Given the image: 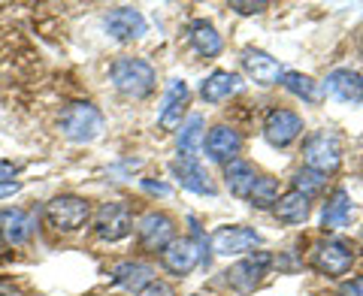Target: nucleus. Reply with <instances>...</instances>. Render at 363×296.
I'll return each mask as SVG.
<instances>
[{"label":"nucleus","instance_id":"0eeeda50","mask_svg":"<svg viewBox=\"0 0 363 296\" xmlns=\"http://www.w3.org/2000/svg\"><path fill=\"white\" fill-rule=\"evenodd\" d=\"M136 239H140L143 251L157 254L176 239V224L164 212H145L140 218V224H136Z\"/></svg>","mask_w":363,"mask_h":296},{"label":"nucleus","instance_id":"c756f323","mask_svg":"<svg viewBox=\"0 0 363 296\" xmlns=\"http://www.w3.org/2000/svg\"><path fill=\"white\" fill-rule=\"evenodd\" d=\"M230 9H236V13H242V16H255V13H264L267 9V0H255V4H248V0H233Z\"/></svg>","mask_w":363,"mask_h":296},{"label":"nucleus","instance_id":"4468645a","mask_svg":"<svg viewBox=\"0 0 363 296\" xmlns=\"http://www.w3.org/2000/svg\"><path fill=\"white\" fill-rule=\"evenodd\" d=\"M104 25H106V30H109V37H116V40H121V42L140 40L143 33L149 30V25H145V16L140 13V9H133V6H118V9H112Z\"/></svg>","mask_w":363,"mask_h":296},{"label":"nucleus","instance_id":"a211bd4d","mask_svg":"<svg viewBox=\"0 0 363 296\" xmlns=\"http://www.w3.org/2000/svg\"><path fill=\"white\" fill-rule=\"evenodd\" d=\"M242 73L257 85H272L281 79V67L276 58H269L260 49H245L242 52Z\"/></svg>","mask_w":363,"mask_h":296},{"label":"nucleus","instance_id":"b1692460","mask_svg":"<svg viewBox=\"0 0 363 296\" xmlns=\"http://www.w3.org/2000/svg\"><path fill=\"white\" fill-rule=\"evenodd\" d=\"M351 218V200H348V190L345 188H336L330 193V200L324 203V212H321V227L324 230H342Z\"/></svg>","mask_w":363,"mask_h":296},{"label":"nucleus","instance_id":"4be33fe9","mask_svg":"<svg viewBox=\"0 0 363 296\" xmlns=\"http://www.w3.org/2000/svg\"><path fill=\"white\" fill-rule=\"evenodd\" d=\"M224 181H227V188H230L233 197L248 200V193H252L255 181H257V169H255V164H248V161H242V157H236V161L224 164Z\"/></svg>","mask_w":363,"mask_h":296},{"label":"nucleus","instance_id":"2eb2a0df","mask_svg":"<svg viewBox=\"0 0 363 296\" xmlns=\"http://www.w3.org/2000/svg\"><path fill=\"white\" fill-rule=\"evenodd\" d=\"M169 173L176 176V181L185 190H194V193H215V185L209 181V173L200 166L197 157H176L173 164H169Z\"/></svg>","mask_w":363,"mask_h":296},{"label":"nucleus","instance_id":"f8f14e48","mask_svg":"<svg viewBox=\"0 0 363 296\" xmlns=\"http://www.w3.org/2000/svg\"><path fill=\"white\" fill-rule=\"evenodd\" d=\"M260 242V233L252 227H218L212 233V248L215 254L233 257V254H245L248 248H255Z\"/></svg>","mask_w":363,"mask_h":296},{"label":"nucleus","instance_id":"aec40b11","mask_svg":"<svg viewBox=\"0 0 363 296\" xmlns=\"http://www.w3.org/2000/svg\"><path fill=\"white\" fill-rule=\"evenodd\" d=\"M188 42L194 45V52L200 55V58H218L221 49H224L221 33L215 30V25H212V21H206V18L191 21V28H188Z\"/></svg>","mask_w":363,"mask_h":296},{"label":"nucleus","instance_id":"f3484780","mask_svg":"<svg viewBox=\"0 0 363 296\" xmlns=\"http://www.w3.org/2000/svg\"><path fill=\"white\" fill-rule=\"evenodd\" d=\"M324 91L339 103H363V76L354 70H333L327 76Z\"/></svg>","mask_w":363,"mask_h":296},{"label":"nucleus","instance_id":"6ab92c4d","mask_svg":"<svg viewBox=\"0 0 363 296\" xmlns=\"http://www.w3.org/2000/svg\"><path fill=\"white\" fill-rule=\"evenodd\" d=\"M272 212H276V218H279L281 224L297 227V224H306V221H309L312 200L306 197L303 190L291 188L288 193H281V197H279V203H276V206H272Z\"/></svg>","mask_w":363,"mask_h":296},{"label":"nucleus","instance_id":"412c9836","mask_svg":"<svg viewBox=\"0 0 363 296\" xmlns=\"http://www.w3.org/2000/svg\"><path fill=\"white\" fill-rule=\"evenodd\" d=\"M236 91H242V79L240 76L230 73V70H215L206 82L200 85V97L206 100V103H221V100L236 94Z\"/></svg>","mask_w":363,"mask_h":296},{"label":"nucleus","instance_id":"bb28decb","mask_svg":"<svg viewBox=\"0 0 363 296\" xmlns=\"http://www.w3.org/2000/svg\"><path fill=\"white\" fill-rule=\"evenodd\" d=\"M248 200H252L255 209H269L279 203V178L272 176H257L252 193H248Z\"/></svg>","mask_w":363,"mask_h":296},{"label":"nucleus","instance_id":"20e7f679","mask_svg":"<svg viewBox=\"0 0 363 296\" xmlns=\"http://www.w3.org/2000/svg\"><path fill=\"white\" fill-rule=\"evenodd\" d=\"M303 164L306 169H312L318 176L336 173L339 164H342V145H339L333 133L318 130L303 142Z\"/></svg>","mask_w":363,"mask_h":296},{"label":"nucleus","instance_id":"e433bc0d","mask_svg":"<svg viewBox=\"0 0 363 296\" xmlns=\"http://www.w3.org/2000/svg\"><path fill=\"white\" fill-rule=\"evenodd\" d=\"M197 296H200V293H197Z\"/></svg>","mask_w":363,"mask_h":296},{"label":"nucleus","instance_id":"ddd939ff","mask_svg":"<svg viewBox=\"0 0 363 296\" xmlns=\"http://www.w3.org/2000/svg\"><path fill=\"white\" fill-rule=\"evenodd\" d=\"M161 263H164L167 272L185 278L188 272L200 263V245L194 242V239H173V242L161 251Z\"/></svg>","mask_w":363,"mask_h":296},{"label":"nucleus","instance_id":"473e14b6","mask_svg":"<svg viewBox=\"0 0 363 296\" xmlns=\"http://www.w3.org/2000/svg\"><path fill=\"white\" fill-rule=\"evenodd\" d=\"M16 173H18V166H16V164L0 161V185H4V181H16Z\"/></svg>","mask_w":363,"mask_h":296},{"label":"nucleus","instance_id":"a878e982","mask_svg":"<svg viewBox=\"0 0 363 296\" xmlns=\"http://www.w3.org/2000/svg\"><path fill=\"white\" fill-rule=\"evenodd\" d=\"M281 88L291 91L294 97L306 100V103H318L321 100V91H318V82L303 73H281Z\"/></svg>","mask_w":363,"mask_h":296},{"label":"nucleus","instance_id":"423d86ee","mask_svg":"<svg viewBox=\"0 0 363 296\" xmlns=\"http://www.w3.org/2000/svg\"><path fill=\"white\" fill-rule=\"evenodd\" d=\"M133 230V212L128 203H104L94 215V233L104 239V242H121L124 236H130Z\"/></svg>","mask_w":363,"mask_h":296},{"label":"nucleus","instance_id":"72a5a7b5","mask_svg":"<svg viewBox=\"0 0 363 296\" xmlns=\"http://www.w3.org/2000/svg\"><path fill=\"white\" fill-rule=\"evenodd\" d=\"M143 188L149 193H157V197H167V193H169L167 185H161V181H149V178H143Z\"/></svg>","mask_w":363,"mask_h":296},{"label":"nucleus","instance_id":"cd10ccee","mask_svg":"<svg viewBox=\"0 0 363 296\" xmlns=\"http://www.w3.org/2000/svg\"><path fill=\"white\" fill-rule=\"evenodd\" d=\"M294 188H297V190H303L306 197H312V193H318V190L324 188V176L312 173V169H300V173H297V178H294Z\"/></svg>","mask_w":363,"mask_h":296},{"label":"nucleus","instance_id":"f257e3e1","mask_svg":"<svg viewBox=\"0 0 363 296\" xmlns=\"http://www.w3.org/2000/svg\"><path fill=\"white\" fill-rule=\"evenodd\" d=\"M109 79L118 94L130 97V100H143L155 91L157 73H155V67L143 58H116L109 67Z\"/></svg>","mask_w":363,"mask_h":296},{"label":"nucleus","instance_id":"39448f33","mask_svg":"<svg viewBox=\"0 0 363 296\" xmlns=\"http://www.w3.org/2000/svg\"><path fill=\"white\" fill-rule=\"evenodd\" d=\"M351 263H354V245H351L348 239H339V236L324 239V242H318L315 251H312V269L321 272L327 278L345 275L351 269Z\"/></svg>","mask_w":363,"mask_h":296},{"label":"nucleus","instance_id":"2f4dec72","mask_svg":"<svg viewBox=\"0 0 363 296\" xmlns=\"http://www.w3.org/2000/svg\"><path fill=\"white\" fill-rule=\"evenodd\" d=\"M0 296H25V290H21L16 281H9V278H0Z\"/></svg>","mask_w":363,"mask_h":296},{"label":"nucleus","instance_id":"5701e85b","mask_svg":"<svg viewBox=\"0 0 363 296\" xmlns=\"http://www.w3.org/2000/svg\"><path fill=\"white\" fill-rule=\"evenodd\" d=\"M112 281L124 290H143L149 281H155V269L149 263H140V260H124L112 269Z\"/></svg>","mask_w":363,"mask_h":296},{"label":"nucleus","instance_id":"f03ea898","mask_svg":"<svg viewBox=\"0 0 363 296\" xmlns=\"http://www.w3.org/2000/svg\"><path fill=\"white\" fill-rule=\"evenodd\" d=\"M43 218L55 233H76L91 221V203L76 193H61L45 203Z\"/></svg>","mask_w":363,"mask_h":296},{"label":"nucleus","instance_id":"393cba45","mask_svg":"<svg viewBox=\"0 0 363 296\" xmlns=\"http://www.w3.org/2000/svg\"><path fill=\"white\" fill-rule=\"evenodd\" d=\"M203 115H191L179 130V152L182 157H197L203 152Z\"/></svg>","mask_w":363,"mask_h":296},{"label":"nucleus","instance_id":"9b49d317","mask_svg":"<svg viewBox=\"0 0 363 296\" xmlns=\"http://www.w3.org/2000/svg\"><path fill=\"white\" fill-rule=\"evenodd\" d=\"M37 230V212L30 209H0V239L9 245H25Z\"/></svg>","mask_w":363,"mask_h":296},{"label":"nucleus","instance_id":"c85d7f7f","mask_svg":"<svg viewBox=\"0 0 363 296\" xmlns=\"http://www.w3.org/2000/svg\"><path fill=\"white\" fill-rule=\"evenodd\" d=\"M136 296H176V290H173V284H167V281H161V278H155V281H149L143 290H136Z\"/></svg>","mask_w":363,"mask_h":296},{"label":"nucleus","instance_id":"7c9ffc66","mask_svg":"<svg viewBox=\"0 0 363 296\" xmlns=\"http://www.w3.org/2000/svg\"><path fill=\"white\" fill-rule=\"evenodd\" d=\"M339 296H363V275L345 281L342 288H339Z\"/></svg>","mask_w":363,"mask_h":296},{"label":"nucleus","instance_id":"f704fd0d","mask_svg":"<svg viewBox=\"0 0 363 296\" xmlns=\"http://www.w3.org/2000/svg\"><path fill=\"white\" fill-rule=\"evenodd\" d=\"M18 188H21V185H18V181H4V185H0V200L13 197V193H16Z\"/></svg>","mask_w":363,"mask_h":296},{"label":"nucleus","instance_id":"7ed1b4c3","mask_svg":"<svg viewBox=\"0 0 363 296\" xmlns=\"http://www.w3.org/2000/svg\"><path fill=\"white\" fill-rule=\"evenodd\" d=\"M61 133L70 142H94L100 133H104V112L94 103H70L61 112Z\"/></svg>","mask_w":363,"mask_h":296},{"label":"nucleus","instance_id":"1a4fd4ad","mask_svg":"<svg viewBox=\"0 0 363 296\" xmlns=\"http://www.w3.org/2000/svg\"><path fill=\"white\" fill-rule=\"evenodd\" d=\"M272 263V257L267 254V251H255V254H248V257H242L240 263H233L230 269L224 272L227 275V284L236 290V293H252L257 284H260V275L267 272V266Z\"/></svg>","mask_w":363,"mask_h":296},{"label":"nucleus","instance_id":"c9c22d12","mask_svg":"<svg viewBox=\"0 0 363 296\" xmlns=\"http://www.w3.org/2000/svg\"><path fill=\"white\" fill-rule=\"evenodd\" d=\"M360 245H363V233H360Z\"/></svg>","mask_w":363,"mask_h":296},{"label":"nucleus","instance_id":"6e6552de","mask_svg":"<svg viewBox=\"0 0 363 296\" xmlns=\"http://www.w3.org/2000/svg\"><path fill=\"white\" fill-rule=\"evenodd\" d=\"M303 133V118L294 109H269L264 118V136L272 148H288Z\"/></svg>","mask_w":363,"mask_h":296},{"label":"nucleus","instance_id":"dca6fc26","mask_svg":"<svg viewBox=\"0 0 363 296\" xmlns=\"http://www.w3.org/2000/svg\"><path fill=\"white\" fill-rule=\"evenodd\" d=\"M188 97H191L188 85L182 82V79H173L169 88H167V94H164V106H161V112H157V124H161V130L182 127V112H185V106H188Z\"/></svg>","mask_w":363,"mask_h":296},{"label":"nucleus","instance_id":"9d476101","mask_svg":"<svg viewBox=\"0 0 363 296\" xmlns=\"http://www.w3.org/2000/svg\"><path fill=\"white\" fill-rule=\"evenodd\" d=\"M203 148H206L209 161H215V164H230L242 152V136H240V130L227 127V124H215V127L209 130V136L203 140Z\"/></svg>","mask_w":363,"mask_h":296}]
</instances>
